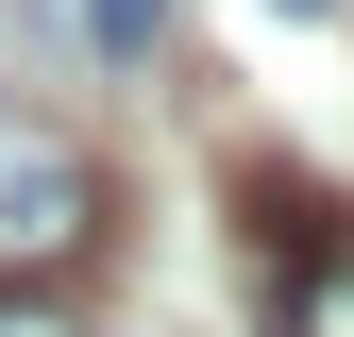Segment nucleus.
Segmentation results:
<instances>
[{"label": "nucleus", "mask_w": 354, "mask_h": 337, "mask_svg": "<svg viewBox=\"0 0 354 337\" xmlns=\"http://www.w3.org/2000/svg\"><path fill=\"white\" fill-rule=\"evenodd\" d=\"M0 337H68V320H51V304H34V287H0Z\"/></svg>", "instance_id": "nucleus-4"}, {"label": "nucleus", "mask_w": 354, "mask_h": 337, "mask_svg": "<svg viewBox=\"0 0 354 337\" xmlns=\"http://www.w3.org/2000/svg\"><path fill=\"white\" fill-rule=\"evenodd\" d=\"M102 152L68 135V118H34V102H0V287H68L84 253H102Z\"/></svg>", "instance_id": "nucleus-1"}, {"label": "nucleus", "mask_w": 354, "mask_h": 337, "mask_svg": "<svg viewBox=\"0 0 354 337\" xmlns=\"http://www.w3.org/2000/svg\"><path fill=\"white\" fill-rule=\"evenodd\" d=\"M253 236H270V337H354V220L321 186H253Z\"/></svg>", "instance_id": "nucleus-2"}, {"label": "nucleus", "mask_w": 354, "mask_h": 337, "mask_svg": "<svg viewBox=\"0 0 354 337\" xmlns=\"http://www.w3.org/2000/svg\"><path fill=\"white\" fill-rule=\"evenodd\" d=\"M84 34H102V51H118V68H136V51H152V34H169V0H84Z\"/></svg>", "instance_id": "nucleus-3"}, {"label": "nucleus", "mask_w": 354, "mask_h": 337, "mask_svg": "<svg viewBox=\"0 0 354 337\" xmlns=\"http://www.w3.org/2000/svg\"><path fill=\"white\" fill-rule=\"evenodd\" d=\"M270 17H337V0H270Z\"/></svg>", "instance_id": "nucleus-5"}]
</instances>
